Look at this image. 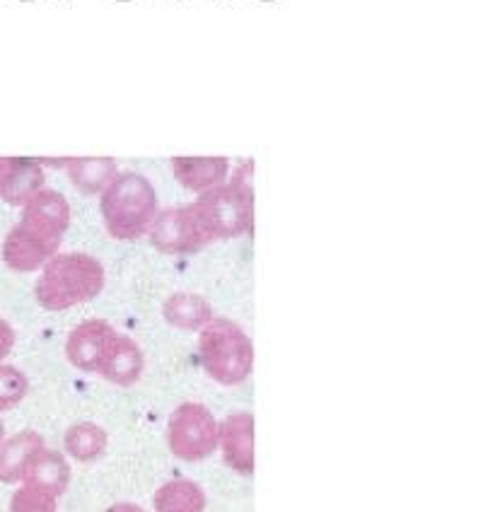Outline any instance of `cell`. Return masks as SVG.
I'll list each match as a JSON object with an SVG mask.
<instances>
[{
  "label": "cell",
  "instance_id": "7",
  "mask_svg": "<svg viewBox=\"0 0 483 512\" xmlns=\"http://www.w3.org/2000/svg\"><path fill=\"white\" fill-rule=\"evenodd\" d=\"M148 240L153 249L165 256H191L208 247L196 228L189 206H170L157 211L148 230Z\"/></svg>",
  "mask_w": 483,
  "mask_h": 512
},
{
  "label": "cell",
  "instance_id": "13",
  "mask_svg": "<svg viewBox=\"0 0 483 512\" xmlns=\"http://www.w3.org/2000/svg\"><path fill=\"white\" fill-rule=\"evenodd\" d=\"M143 372H145L143 348L138 346L131 336L116 334L97 375H102L104 380L116 384V387H133L136 382H141Z\"/></svg>",
  "mask_w": 483,
  "mask_h": 512
},
{
  "label": "cell",
  "instance_id": "4",
  "mask_svg": "<svg viewBox=\"0 0 483 512\" xmlns=\"http://www.w3.org/2000/svg\"><path fill=\"white\" fill-rule=\"evenodd\" d=\"M199 358L206 375L223 387L247 382L254 370V343L240 324L213 317L199 331Z\"/></svg>",
  "mask_w": 483,
  "mask_h": 512
},
{
  "label": "cell",
  "instance_id": "19",
  "mask_svg": "<svg viewBox=\"0 0 483 512\" xmlns=\"http://www.w3.org/2000/svg\"><path fill=\"white\" fill-rule=\"evenodd\" d=\"M206 491L191 479L165 481L153 496L155 512H206Z\"/></svg>",
  "mask_w": 483,
  "mask_h": 512
},
{
  "label": "cell",
  "instance_id": "10",
  "mask_svg": "<svg viewBox=\"0 0 483 512\" xmlns=\"http://www.w3.org/2000/svg\"><path fill=\"white\" fill-rule=\"evenodd\" d=\"M44 186L46 172L37 157L0 155V201L22 208Z\"/></svg>",
  "mask_w": 483,
  "mask_h": 512
},
{
  "label": "cell",
  "instance_id": "22",
  "mask_svg": "<svg viewBox=\"0 0 483 512\" xmlns=\"http://www.w3.org/2000/svg\"><path fill=\"white\" fill-rule=\"evenodd\" d=\"M15 341H17V334H15L13 324H10L8 319L0 317V365H3L5 358L13 353Z\"/></svg>",
  "mask_w": 483,
  "mask_h": 512
},
{
  "label": "cell",
  "instance_id": "14",
  "mask_svg": "<svg viewBox=\"0 0 483 512\" xmlns=\"http://www.w3.org/2000/svg\"><path fill=\"white\" fill-rule=\"evenodd\" d=\"M46 442L37 430H20L0 445V484H22Z\"/></svg>",
  "mask_w": 483,
  "mask_h": 512
},
{
  "label": "cell",
  "instance_id": "24",
  "mask_svg": "<svg viewBox=\"0 0 483 512\" xmlns=\"http://www.w3.org/2000/svg\"><path fill=\"white\" fill-rule=\"evenodd\" d=\"M5 438H8V435H5V423H3V418H0V445H3Z\"/></svg>",
  "mask_w": 483,
  "mask_h": 512
},
{
  "label": "cell",
  "instance_id": "23",
  "mask_svg": "<svg viewBox=\"0 0 483 512\" xmlns=\"http://www.w3.org/2000/svg\"><path fill=\"white\" fill-rule=\"evenodd\" d=\"M107 512H145V510L141 508V505H136V503H128V500H121V503H114V505H109Z\"/></svg>",
  "mask_w": 483,
  "mask_h": 512
},
{
  "label": "cell",
  "instance_id": "18",
  "mask_svg": "<svg viewBox=\"0 0 483 512\" xmlns=\"http://www.w3.org/2000/svg\"><path fill=\"white\" fill-rule=\"evenodd\" d=\"M107 447L109 433L92 421L73 423V426L63 433V455L75 459V462H97V459L104 457Z\"/></svg>",
  "mask_w": 483,
  "mask_h": 512
},
{
  "label": "cell",
  "instance_id": "6",
  "mask_svg": "<svg viewBox=\"0 0 483 512\" xmlns=\"http://www.w3.org/2000/svg\"><path fill=\"white\" fill-rule=\"evenodd\" d=\"M61 237L34 228L29 223H15L3 240V261L15 273L42 271L61 249Z\"/></svg>",
  "mask_w": 483,
  "mask_h": 512
},
{
  "label": "cell",
  "instance_id": "1",
  "mask_svg": "<svg viewBox=\"0 0 483 512\" xmlns=\"http://www.w3.org/2000/svg\"><path fill=\"white\" fill-rule=\"evenodd\" d=\"M203 242H225L249 235L254 228V160L230 170L228 182L189 203Z\"/></svg>",
  "mask_w": 483,
  "mask_h": 512
},
{
  "label": "cell",
  "instance_id": "21",
  "mask_svg": "<svg viewBox=\"0 0 483 512\" xmlns=\"http://www.w3.org/2000/svg\"><path fill=\"white\" fill-rule=\"evenodd\" d=\"M10 512H58V498L42 491L37 486L20 484V488L10 496Z\"/></svg>",
  "mask_w": 483,
  "mask_h": 512
},
{
  "label": "cell",
  "instance_id": "9",
  "mask_svg": "<svg viewBox=\"0 0 483 512\" xmlns=\"http://www.w3.org/2000/svg\"><path fill=\"white\" fill-rule=\"evenodd\" d=\"M116 334H119V331H116L109 322H104V319H87V322H80L78 327L68 334L66 346H63L68 363H71L75 370L87 372V375H97Z\"/></svg>",
  "mask_w": 483,
  "mask_h": 512
},
{
  "label": "cell",
  "instance_id": "17",
  "mask_svg": "<svg viewBox=\"0 0 483 512\" xmlns=\"http://www.w3.org/2000/svg\"><path fill=\"white\" fill-rule=\"evenodd\" d=\"M22 484L37 486L42 491L51 493L54 498H61L71 486V467H68V457L58 450L44 447L37 459L29 467L25 481Z\"/></svg>",
  "mask_w": 483,
  "mask_h": 512
},
{
  "label": "cell",
  "instance_id": "3",
  "mask_svg": "<svg viewBox=\"0 0 483 512\" xmlns=\"http://www.w3.org/2000/svg\"><path fill=\"white\" fill-rule=\"evenodd\" d=\"M160 211L155 186L141 172H119L100 194V213L107 235L116 242H138L148 237Z\"/></svg>",
  "mask_w": 483,
  "mask_h": 512
},
{
  "label": "cell",
  "instance_id": "20",
  "mask_svg": "<svg viewBox=\"0 0 483 512\" xmlns=\"http://www.w3.org/2000/svg\"><path fill=\"white\" fill-rule=\"evenodd\" d=\"M29 394L27 375L15 365H0V413L20 406Z\"/></svg>",
  "mask_w": 483,
  "mask_h": 512
},
{
  "label": "cell",
  "instance_id": "2",
  "mask_svg": "<svg viewBox=\"0 0 483 512\" xmlns=\"http://www.w3.org/2000/svg\"><path fill=\"white\" fill-rule=\"evenodd\" d=\"M107 285V271L97 256L58 252L34 283V300L46 312H66L95 300Z\"/></svg>",
  "mask_w": 483,
  "mask_h": 512
},
{
  "label": "cell",
  "instance_id": "5",
  "mask_svg": "<svg viewBox=\"0 0 483 512\" xmlns=\"http://www.w3.org/2000/svg\"><path fill=\"white\" fill-rule=\"evenodd\" d=\"M167 445L182 462H201L218 452V418L201 401H184L167 418Z\"/></svg>",
  "mask_w": 483,
  "mask_h": 512
},
{
  "label": "cell",
  "instance_id": "15",
  "mask_svg": "<svg viewBox=\"0 0 483 512\" xmlns=\"http://www.w3.org/2000/svg\"><path fill=\"white\" fill-rule=\"evenodd\" d=\"M68 179L83 196H100L107 184L119 174V162L104 155L68 157Z\"/></svg>",
  "mask_w": 483,
  "mask_h": 512
},
{
  "label": "cell",
  "instance_id": "25",
  "mask_svg": "<svg viewBox=\"0 0 483 512\" xmlns=\"http://www.w3.org/2000/svg\"><path fill=\"white\" fill-rule=\"evenodd\" d=\"M264 3H273V0H264Z\"/></svg>",
  "mask_w": 483,
  "mask_h": 512
},
{
  "label": "cell",
  "instance_id": "11",
  "mask_svg": "<svg viewBox=\"0 0 483 512\" xmlns=\"http://www.w3.org/2000/svg\"><path fill=\"white\" fill-rule=\"evenodd\" d=\"M172 174L182 189L191 194H206L230 177V157L225 155H174Z\"/></svg>",
  "mask_w": 483,
  "mask_h": 512
},
{
  "label": "cell",
  "instance_id": "16",
  "mask_svg": "<svg viewBox=\"0 0 483 512\" xmlns=\"http://www.w3.org/2000/svg\"><path fill=\"white\" fill-rule=\"evenodd\" d=\"M213 317V305L199 293H172L162 302V319L174 329L201 331Z\"/></svg>",
  "mask_w": 483,
  "mask_h": 512
},
{
  "label": "cell",
  "instance_id": "12",
  "mask_svg": "<svg viewBox=\"0 0 483 512\" xmlns=\"http://www.w3.org/2000/svg\"><path fill=\"white\" fill-rule=\"evenodd\" d=\"M20 220L63 240L71 228V206L61 191L44 186L22 206Z\"/></svg>",
  "mask_w": 483,
  "mask_h": 512
},
{
  "label": "cell",
  "instance_id": "8",
  "mask_svg": "<svg viewBox=\"0 0 483 512\" xmlns=\"http://www.w3.org/2000/svg\"><path fill=\"white\" fill-rule=\"evenodd\" d=\"M218 452L225 467L235 474H254V413L232 411L223 421H218Z\"/></svg>",
  "mask_w": 483,
  "mask_h": 512
}]
</instances>
